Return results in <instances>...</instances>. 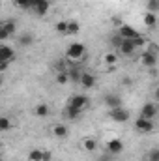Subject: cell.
<instances>
[{"mask_svg":"<svg viewBox=\"0 0 159 161\" xmlns=\"http://www.w3.org/2000/svg\"><path fill=\"white\" fill-rule=\"evenodd\" d=\"M13 4H15L19 9H32L30 0H13Z\"/></svg>","mask_w":159,"mask_h":161,"instance_id":"cell-26","label":"cell"},{"mask_svg":"<svg viewBox=\"0 0 159 161\" xmlns=\"http://www.w3.org/2000/svg\"><path fill=\"white\" fill-rule=\"evenodd\" d=\"M51 158H52V154L49 150H43V161H51Z\"/></svg>","mask_w":159,"mask_h":161,"instance_id":"cell-32","label":"cell"},{"mask_svg":"<svg viewBox=\"0 0 159 161\" xmlns=\"http://www.w3.org/2000/svg\"><path fill=\"white\" fill-rule=\"evenodd\" d=\"M135 129L139 133H150V131H154V120L144 118V116H139L135 120Z\"/></svg>","mask_w":159,"mask_h":161,"instance_id":"cell-4","label":"cell"},{"mask_svg":"<svg viewBox=\"0 0 159 161\" xmlns=\"http://www.w3.org/2000/svg\"><path fill=\"white\" fill-rule=\"evenodd\" d=\"M15 60V51L9 45H2L0 47V62H13Z\"/></svg>","mask_w":159,"mask_h":161,"instance_id":"cell-11","label":"cell"},{"mask_svg":"<svg viewBox=\"0 0 159 161\" xmlns=\"http://www.w3.org/2000/svg\"><path fill=\"white\" fill-rule=\"evenodd\" d=\"M157 116H159V114H157Z\"/></svg>","mask_w":159,"mask_h":161,"instance_id":"cell-34","label":"cell"},{"mask_svg":"<svg viewBox=\"0 0 159 161\" xmlns=\"http://www.w3.org/2000/svg\"><path fill=\"white\" fill-rule=\"evenodd\" d=\"M107 150H109L111 156H118V154L123 152V142H122L120 139H111V141L107 142Z\"/></svg>","mask_w":159,"mask_h":161,"instance_id":"cell-10","label":"cell"},{"mask_svg":"<svg viewBox=\"0 0 159 161\" xmlns=\"http://www.w3.org/2000/svg\"><path fill=\"white\" fill-rule=\"evenodd\" d=\"M54 69H56V73H62V71H68V69H66V64H64V62H58V60L54 62Z\"/></svg>","mask_w":159,"mask_h":161,"instance_id":"cell-30","label":"cell"},{"mask_svg":"<svg viewBox=\"0 0 159 161\" xmlns=\"http://www.w3.org/2000/svg\"><path fill=\"white\" fill-rule=\"evenodd\" d=\"M0 129H2V131L11 129V120H9L8 116H2V118H0Z\"/></svg>","mask_w":159,"mask_h":161,"instance_id":"cell-29","label":"cell"},{"mask_svg":"<svg viewBox=\"0 0 159 161\" xmlns=\"http://www.w3.org/2000/svg\"><path fill=\"white\" fill-rule=\"evenodd\" d=\"M68 73H69V79L73 80V82H80V77H82V73L79 71V68H77L75 64L71 66V69H69Z\"/></svg>","mask_w":159,"mask_h":161,"instance_id":"cell-21","label":"cell"},{"mask_svg":"<svg viewBox=\"0 0 159 161\" xmlns=\"http://www.w3.org/2000/svg\"><path fill=\"white\" fill-rule=\"evenodd\" d=\"M103 101H105V105H107L109 109H116V107H122V97H120L118 94H107Z\"/></svg>","mask_w":159,"mask_h":161,"instance_id":"cell-12","label":"cell"},{"mask_svg":"<svg viewBox=\"0 0 159 161\" xmlns=\"http://www.w3.org/2000/svg\"><path fill=\"white\" fill-rule=\"evenodd\" d=\"M84 53H86V47L79 43V41H73V43H69L68 45V49H66V56H68V60H71L73 64L75 62H79L80 58L84 56Z\"/></svg>","mask_w":159,"mask_h":161,"instance_id":"cell-1","label":"cell"},{"mask_svg":"<svg viewBox=\"0 0 159 161\" xmlns=\"http://www.w3.org/2000/svg\"><path fill=\"white\" fill-rule=\"evenodd\" d=\"M154 97H156V101H159V84L156 86V90H154Z\"/></svg>","mask_w":159,"mask_h":161,"instance_id":"cell-33","label":"cell"},{"mask_svg":"<svg viewBox=\"0 0 159 161\" xmlns=\"http://www.w3.org/2000/svg\"><path fill=\"white\" fill-rule=\"evenodd\" d=\"M144 25L148 26V28H156L157 26V17H156V13H146L144 15Z\"/></svg>","mask_w":159,"mask_h":161,"instance_id":"cell-19","label":"cell"},{"mask_svg":"<svg viewBox=\"0 0 159 161\" xmlns=\"http://www.w3.org/2000/svg\"><path fill=\"white\" fill-rule=\"evenodd\" d=\"M82 148H84L86 152H96V148H97V141H96L94 137H86V139L82 141Z\"/></svg>","mask_w":159,"mask_h":161,"instance_id":"cell-15","label":"cell"},{"mask_svg":"<svg viewBox=\"0 0 159 161\" xmlns=\"http://www.w3.org/2000/svg\"><path fill=\"white\" fill-rule=\"evenodd\" d=\"M146 161H159V148H150L146 152Z\"/></svg>","mask_w":159,"mask_h":161,"instance_id":"cell-24","label":"cell"},{"mask_svg":"<svg viewBox=\"0 0 159 161\" xmlns=\"http://www.w3.org/2000/svg\"><path fill=\"white\" fill-rule=\"evenodd\" d=\"M103 60H105V64H107V66H114L118 58H116V54H114V53H107Z\"/></svg>","mask_w":159,"mask_h":161,"instance_id":"cell-28","label":"cell"},{"mask_svg":"<svg viewBox=\"0 0 159 161\" xmlns=\"http://www.w3.org/2000/svg\"><path fill=\"white\" fill-rule=\"evenodd\" d=\"M34 114H36V116H40V118L49 116V105H47V103H40V105H36Z\"/></svg>","mask_w":159,"mask_h":161,"instance_id":"cell-17","label":"cell"},{"mask_svg":"<svg viewBox=\"0 0 159 161\" xmlns=\"http://www.w3.org/2000/svg\"><path fill=\"white\" fill-rule=\"evenodd\" d=\"M68 125H64V124H56V125H52V135L56 137V139H66L68 137Z\"/></svg>","mask_w":159,"mask_h":161,"instance_id":"cell-13","label":"cell"},{"mask_svg":"<svg viewBox=\"0 0 159 161\" xmlns=\"http://www.w3.org/2000/svg\"><path fill=\"white\" fill-rule=\"evenodd\" d=\"M157 114H159V107L154 103V101H148V103H144V105H142V109H140V116H144V118H150V120H154Z\"/></svg>","mask_w":159,"mask_h":161,"instance_id":"cell-7","label":"cell"},{"mask_svg":"<svg viewBox=\"0 0 159 161\" xmlns=\"http://www.w3.org/2000/svg\"><path fill=\"white\" fill-rule=\"evenodd\" d=\"M109 116H111L114 122H118V124H125V122H129V118H131L129 111H127V109H123V107L109 109Z\"/></svg>","mask_w":159,"mask_h":161,"instance_id":"cell-3","label":"cell"},{"mask_svg":"<svg viewBox=\"0 0 159 161\" xmlns=\"http://www.w3.org/2000/svg\"><path fill=\"white\" fill-rule=\"evenodd\" d=\"M80 113H82V111H80V109H77V107H73V105H68V107H66V111H64V114H66L69 120H75V118H79Z\"/></svg>","mask_w":159,"mask_h":161,"instance_id":"cell-16","label":"cell"},{"mask_svg":"<svg viewBox=\"0 0 159 161\" xmlns=\"http://www.w3.org/2000/svg\"><path fill=\"white\" fill-rule=\"evenodd\" d=\"M140 64L142 66H146V68H156L157 66V53H154V51H142V54H140Z\"/></svg>","mask_w":159,"mask_h":161,"instance_id":"cell-5","label":"cell"},{"mask_svg":"<svg viewBox=\"0 0 159 161\" xmlns=\"http://www.w3.org/2000/svg\"><path fill=\"white\" fill-rule=\"evenodd\" d=\"M118 34L123 38V40H139L140 38V34H139V30H135L133 26H129V25H120L118 28Z\"/></svg>","mask_w":159,"mask_h":161,"instance_id":"cell-6","label":"cell"},{"mask_svg":"<svg viewBox=\"0 0 159 161\" xmlns=\"http://www.w3.org/2000/svg\"><path fill=\"white\" fill-rule=\"evenodd\" d=\"M80 84H82V88H92V86H96V75L94 73H82V77H80Z\"/></svg>","mask_w":159,"mask_h":161,"instance_id":"cell-14","label":"cell"},{"mask_svg":"<svg viewBox=\"0 0 159 161\" xmlns=\"http://www.w3.org/2000/svg\"><path fill=\"white\" fill-rule=\"evenodd\" d=\"M56 32L60 34V36H68V21H60V23H56Z\"/></svg>","mask_w":159,"mask_h":161,"instance_id":"cell-23","label":"cell"},{"mask_svg":"<svg viewBox=\"0 0 159 161\" xmlns=\"http://www.w3.org/2000/svg\"><path fill=\"white\" fill-rule=\"evenodd\" d=\"M79 30H80L79 23H77V21H73V19H68V36H75Z\"/></svg>","mask_w":159,"mask_h":161,"instance_id":"cell-20","label":"cell"},{"mask_svg":"<svg viewBox=\"0 0 159 161\" xmlns=\"http://www.w3.org/2000/svg\"><path fill=\"white\" fill-rule=\"evenodd\" d=\"M45 2H49V0H30V4H32V11H34L36 8H40L41 4H45Z\"/></svg>","mask_w":159,"mask_h":161,"instance_id":"cell-31","label":"cell"},{"mask_svg":"<svg viewBox=\"0 0 159 161\" xmlns=\"http://www.w3.org/2000/svg\"><path fill=\"white\" fill-rule=\"evenodd\" d=\"M28 161H43V150H38V148L30 150L28 152Z\"/></svg>","mask_w":159,"mask_h":161,"instance_id":"cell-22","label":"cell"},{"mask_svg":"<svg viewBox=\"0 0 159 161\" xmlns=\"http://www.w3.org/2000/svg\"><path fill=\"white\" fill-rule=\"evenodd\" d=\"M116 51H118L122 56H127V58H129V56H133V54L139 51V47H137V43L133 40H122V43L118 45Z\"/></svg>","mask_w":159,"mask_h":161,"instance_id":"cell-2","label":"cell"},{"mask_svg":"<svg viewBox=\"0 0 159 161\" xmlns=\"http://www.w3.org/2000/svg\"><path fill=\"white\" fill-rule=\"evenodd\" d=\"M17 41H19V45H21V47H28V45H32V43H34V36L26 32V34H21V36L17 38Z\"/></svg>","mask_w":159,"mask_h":161,"instance_id":"cell-18","label":"cell"},{"mask_svg":"<svg viewBox=\"0 0 159 161\" xmlns=\"http://www.w3.org/2000/svg\"><path fill=\"white\" fill-rule=\"evenodd\" d=\"M88 96H84V94H75V96H71L69 97V101H68V105H73V107H77V109H86L88 107Z\"/></svg>","mask_w":159,"mask_h":161,"instance_id":"cell-8","label":"cell"},{"mask_svg":"<svg viewBox=\"0 0 159 161\" xmlns=\"http://www.w3.org/2000/svg\"><path fill=\"white\" fill-rule=\"evenodd\" d=\"M146 8H148L150 13H156L159 9V0H148V2H146Z\"/></svg>","mask_w":159,"mask_h":161,"instance_id":"cell-27","label":"cell"},{"mask_svg":"<svg viewBox=\"0 0 159 161\" xmlns=\"http://www.w3.org/2000/svg\"><path fill=\"white\" fill-rule=\"evenodd\" d=\"M11 34H15V23L11 19L4 21L2 26H0V40H8Z\"/></svg>","mask_w":159,"mask_h":161,"instance_id":"cell-9","label":"cell"},{"mask_svg":"<svg viewBox=\"0 0 159 161\" xmlns=\"http://www.w3.org/2000/svg\"><path fill=\"white\" fill-rule=\"evenodd\" d=\"M69 73H68V71H62V73H56V82H58V84H68V82H69Z\"/></svg>","mask_w":159,"mask_h":161,"instance_id":"cell-25","label":"cell"}]
</instances>
